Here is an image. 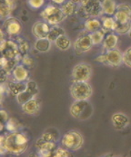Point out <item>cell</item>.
<instances>
[{
  "label": "cell",
  "mask_w": 131,
  "mask_h": 157,
  "mask_svg": "<svg viewBox=\"0 0 131 157\" xmlns=\"http://www.w3.org/2000/svg\"><path fill=\"white\" fill-rule=\"evenodd\" d=\"M61 10L63 11L64 15L66 17L68 15H72V14L74 13V12L76 11V4L73 1H68L65 2L61 6Z\"/></svg>",
  "instance_id": "25"
},
{
  "label": "cell",
  "mask_w": 131,
  "mask_h": 157,
  "mask_svg": "<svg viewBox=\"0 0 131 157\" xmlns=\"http://www.w3.org/2000/svg\"><path fill=\"white\" fill-rule=\"evenodd\" d=\"M0 114H1V117H2V123L1 124H3L4 122H5V124L7 123V122L8 121V114L7 113V112L5 110L2 109L1 112H0Z\"/></svg>",
  "instance_id": "40"
},
{
  "label": "cell",
  "mask_w": 131,
  "mask_h": 157,
  "mask_svg": "<svg viewBox=\"0 0 131 157\" xmlns=\"http://www.w3.org/2000/svg\"><path fill=\"white\" fill-rule=\"evenodd\" d=\"M54 44H55V47L58 49L61 50V51H66V50H68L70 48V47H71L72 42L71 40H70V39L67 36L63 35L58 38L54 42Z\"/></svg>",
  "instance_id": "20"
},
{
  "label": "cell",
  "mask_w": 131,
  "mask_h": 157,
  "mask_svg": "<svg viewBox=\"0 0 131 157\" xmlns=\"http://www.w3.org/2000/svg\"><path fill=\"white\" fill-rule=\"evenodd\" d=\"M130 37H131V29H130Z\"/></svg>",
  "instance_id": "42"
},
{
  "label": "cell",
  "mask_w": 131,
  "mask_h": 157,
  "mask_svg": "<svg viewBox=\"0 0 131 157\" xmlns=\"http://www.w3.org/2000/svg\"><path fill=\"white\" fill-rule=\"evenodd\" d=\"M13 7H11V6L7 5L5 2H1V4H0V16H1L2 19L9 17V15H10L12 11H13Z\"/></svg>",
  "instance_id": "27"
},
{
  "label": "cell",
  "mask_w": 131,
  "mask_h": 157,
  "mask_svg": "<svg viewBox=\"0 0 131 157\" xmlns=\"http://www.w3.org/2000/svg\"><path fill=\"white\" fill-rule=\"evenodd\" d=\"M45 2L43 0H30L29 1V5L31 6V7L35 8V9H38V8L41 7L42 5H44Z\"/></svg>",
  "instance_id": "34"
},
{
  "label": "cell",
  "mask_w": 131,
  "mask_h": 157,
  "mask_svg": "<svg viewBox=\"0 0 131 157\" xmlns=\"http://www.w3.org/2000/svg\"><path fill=\"white\" fill-rule=\"evenodd\" d=\"M53 2H54L57 3V4H61V5H63V4L65 2L63 0H54Z\"/></svg>",
  "instance_id": "41"
},
{
  "label": "cell",
  "mask_w": 131,
  "mask_h": 157,
  "mask_svg": "<svg viewBox=\"0 0 131 157\" xmlns=\"http://www.w3.org/2000/svg\"><path fill=\"white\" fill-rule=\"evenodd\" d=\"M5 145L7 152L13 154L20 155L27 149L29 140L26 135L22 132H11L6 136Z\"/></svg>",
  "instance_id": "1"
},
{
  "label": "cell",
  "mask_w": 131,
  "mask_h": 157,
  "mask_svg": "<svg viewBox=\"0 0 131 157\" xmlns=\"http://www.w3.org/2000/svg\"><path fill=\"white\" fill-rule=\"evenodd\" d=\"M112 122L114 128L117 130H122L128 126L130 120L128 116L121 112L114 114L112 117Z\"/></svg>",
  "instance_id": "15"
},
{
  "label": "cell",
  "mask_w": 131,
  "mask_h": 157,
  "mask_svg": "<svg viewBox=\"0 0 131 157\" xmlns=\"http://www.w3.org/2000/svg\"><path fill=\"white\" fill-rule=\"evenodd\" d=\"M83 10L88 15L98 17L104 13L101 2L99 1H83L82 2Z\"/></svg>",
  "instance_id": "12"
},
{
  "label": "cell",
  "mask_w": 131,
  "mask_h": 157,
  "mask_svg": "<svg viewBox=\"0 0 131 157\" xmlns=\"http://www.w3.org/2000/svg\"><path fill=\"white\" fill-rule=\"evenodd\" d=\"M118 37L115 34L110 33L105 37L104 40V47L107 51L114 49L117 45Z\"/></svg>",
  "instance_id": "19"
},
{
  "label": "cell",
  "mask_w": 131,
  "mask_h": 157,
  "mask_svg": "<svg viewBox=\"0 0 131 157\" xmlns=\"http://www.w3.org/2000/svg\"><path fill=\"white\" fill-rule=\"evenodd\" d=\"M18 61L15 59H8L7 63H6L5 66L4 67L2 70H4L5 71L7 72H10L11 70H13L15 69V67H16V64H17Z\"/></svg>",
  "instance_id": "31"
},
{
  "label": "cell",
  "mask_w": 131,
  "mask_h": 157,
  "mask_svg": "<svg viewBox=\"0 0 131 157\" xmlns=\"http://www.w3.org/2000/svg\"><path fill=\"white\" fill-rule=\"evenodd\" d=\"M6 129L10 132H18V130L21 127V124L19 123L17 120L14 118H10L5 124Z\"/></svg>",
  "instance_id": "28"
},
{
  "label": "cell",
  "mask_w": 131,
  "mask_h": 157,
  "mask_svg": "<svg viewBox=\"0 0 131 157\" xmlns=\"http://www.w3.org/2000/svg\"><path fill=\"white\" fill-rule=\"evenodd\" d=\"M6 33L9 36H18L21 33L22 29L21 23L18 19L10 17L6 19L3 25Z\"/></svg>",
  "instance_id": "14"
},
{
  "label": "cell",
  "mask_w": 131,
  "mask_h": 157,
  "mask_svg": "<svg viewBox=\"0 0 131 157\" xmlns=\"http://www.w3.org/2000/svg\"><path fill=\"white\" fill-rule=\"evenodd\" d=\"M49 24L45 21H37L32 26V33L37 39H47L50 31Z\"/></svg>",
  "instance_id": "13"
},
{
  "label": "cell",
  "mask_w": 131,
  "mask_h": 157,
  "mask_svg": "<svg viewBox=\"0 0 131 157\" xmlns=\"http://www.w3.org/2000/svg\"><path fill=\"white\" fill-rule=\"evenodd\" d=\"M22 106V110L26 114H29V115H34L39 112L40 109V104L37 99L33 98V99L29 101L26 103L23 104Z\"/></svg>",
  "instance_id": "16"
},
{
  "label": "cell",
  "mask_w": 131,
  "mask_h": 157,
  "mask_svg": "<svg viewBox=\"0 0 131 157\" xmlns=\"http://www.w3.org/2000/svg\"><path fill=\"white\" fill-rule=\"evenodd\" d=\"M96 61L111 67H117L123 62V54L119 49H114L107 51L106 54L98 56Z\"/></svg>",
  "instance_id": "6"
},
{
  "label": "cell",
  "mask_w": 131,
  "mask_h": 157,
  "mask_svg": "<svg viewBox=\"0 0 131 157\" xmlns=\"http://www.w3.org/2000/svg\"><path fill=\"white\" fill-rule=\"evenodd\" d=\"M41 138L47 142H54V140L55 139L54 134L51 133V132H45L42 135Z\"/></svg>",
  "instance_id": "36"
},
{
  "label": "cell",
  "mask_w": 131,
  "mask_h": 157,
  "mask_svg": "<svg viewBox=\"0 0 131 157\" xmlns=\"http://www.w3.org/2000/svg\"><path fill=\"white\" fill-rule=\"evenodd\" d=\"M37 146L39 148H45V149L52 151L54 148V147H55V144H54V142L45 141L42 138H40V139L37 140Z\"/></svg>",
  "instance_id": "30"
},
{
  "label": "cell",
  "mask_w": 131,
  "mask_h": 157,
  "mask_svg": "<svg viewBox=\"0 0 131 157\" xmlns=\"http://www.w3.org/2000/svg\"><path fill=\"white\" fill-rule=\"evenodd\" d=\"M40 16L43 18L44 21L52 26L58 25L66 19L61 8L54 5H48L42 11Z\"/></svg>",
  "instance_id": "3"
},
{
  "label": "cell",
  "mask_w": 131,
  "mask_h": 157,
  "mask_svg": "<svg viewBox=\"0 0 131 157\" xmlns=\"http://www.w3.org/2000/svg\"><path fill=\"white\" fill-rule=\"evenodd\" d=\"M91 39L92 44H98L104 41L105 39V30L104 29L99 30V31L93 32L89 34Z\"/></svg>",
  "instance_id": "26"
},
{
  "label": "cell",
  "mask_w": 131,
  "mask_h": 157,
  "mask_svg": "<svg viewBox=\"0 0 131 157\" xmlns=\"http://www.w3.org/2000/svg\"><path fill=\"white\" fill-rule=\"evenodd\" d=\"M93 106L90 101H74L70 106V114L74 118L80 120H87L93 114Z\"/></svg>",
  "instance_id": "2"
},
{
  "label": "cell",
  "mask_w": 131,
  "mask_h": 157,
  "mask_svg": "<svg viewBox=\"0 0 131 157\" xmlns=\"http://www.w3.org/2000/svg\"><path fill=\"white\" fill-rule=\"evenodd\" d=\"M70 94L75 101H87L91 97L92 88L88 82H74L70 86Z\"/></svg>",
  "instance_id": "4"
},
{
  "label": "cell",
  "mask_w": 131,
  "mask_h": 157,
  "mask_svg": "<svg viewBox=\"0 0 131 157\" xmlns=\"http://www.w3.org/2000/svg\"><path fill=\"white\" fill-rule=\"evenodd\" d=\"M70 153L68 150L63 149V148H58L55 152L53 157H69Z\"/></svg>",
  "instance_id": "33"
},
{
  "label": "cell",
  "mask_w": 131,
  "mask_h": 157,
  "mask_svg": "<svg viewBox=\"0 0 131 157\" xmlns=\"http://www.w3.org/2000/svg\"><path fill=\"white\" fill-rule=\"evenodd\" d=\"M116 25L124 26L130 25L131 21V7L128 4H120L117 7V10L114 15Z\"/></svg>",
  "instance_id": "8"
},
{
  "label": "cell",
  "mask_w": 131,
  "mask_h": 157,
  "mask_svg": "<svg viewBox=\"0 0 131 157\" xmlns=\"http://www.w3.org/2000/svg\"><path fill=\"white\" fill-rule=\"evenodd\" d=\"M103 12L105 14L107 15H114L117 10V6L116 2L112 0H104L101 2Z\"/></svg>",
  "instance_id": "22"
},
{
  "label": "cell",
  "mask_w": 131,
  "mask_h": 157,
  "mask_svg": "<svg viewBox=\"0 0 131 157\" xmlns=\"http://www.w3.org/2000/svg\"><path fill=\"white\" fill-rule=\"evenodd\" d=\"M2 56L7 59H15L18 61L19 57H21V53L19 51L18 45L12 41H3L1 42Z\"/></svg>",
  "instance_id": "9"
},
{
  "label": "cell",
  "mask_w": 131,
  "mask_h": 157,
  "mask_svg": "<svg viewBox=\"0 0 131 157\" xmlns=\"http://www.w3.org/2000/svg\"><path fill=\"white\" fill-rule=\"evenodd\" d=\"M123 62L128 67H131V47L123 53Z\"/></svg>",
  "instance_id": "32"
},
{
  "label": "cell",
  "mask_w": 131,
  "mask_h": 157,
  "mask_svg": "<svg viewBox=\"0 0 131 157\" xmlns=\"http://www.w3.org/2000/svg\"><path fill=\"white\" fill-rule=\"evenodd\" d=\"M92 67L86 62H80L72 70V76L74 82H88L92 76Z\"/></svg>",
  "instance_id": "7"
},
{
  "label": "cell",
  "mask_w": 131,
  "mask_h": 157,
  "mask_svg": "<svg viewBox=\"0 0 131 157\" xmlns=\"http://www.w3.org/2000/svg\"><path fill=\"white\" fill-rule=\"evenodd\" d=\"M13 75L17 82H23L28 78L29 72L22 64H18L13 71Z\"/></svg>",
  "instance_id": "17"
},
{
  "label": "cell",
  "mask_w": 131,
  "mask_h": 157,
  "mask_svg": "<svg viewBox=\"0 0 131 157\" xmlns=\"http://www.w3.org/2000/svg\"><path fill=\"white\" fill-rule=\"evenodd\" d=\"M102 27L104 30H112L114 31L116 27V22L114 17H106L102 20Z\"/></svg>",
  "instance_id": "29"
},
{
  "label": "cell",
  "mask_w": 131,
  "mask_h": 157,
  "mask_svg": "<svg viewBox=\"0 0 131 157\" xmlns=\"http://www.w3.org/2000/svg\"><path fill=\"white\" fill-rule=\"evenodd\" d=\"M38 93V87L34 81L26 82V89L17 96V101L21 105L26 103L29 101L34 98V96Z\"/></svg>",
  "instance_id": "10"
},
{
  "label": "cell",
  "mask_w": 131,
  "mask_h": 157,
  "mask_svg": "<svg viewBox=\"0 0 131 157\" xmlns=\"http://www.w3.org/2000/svg\"><path fill=\"white\" fill-rule=\"evenodd\" d=\"M51 151L45 148H39L38 151V157H50Z\"/></svg>",
  "instance_id": "37"
},
{
  "label": "cell",
  "mask_w": 131,
  "mask_h": 157,
  "mask_svg": "<svg viewBox=\"0 0 131 157\" xmlns=\"http://www.w3.org/2000/svg\"><path fill=\"white\" fill-rule=\"evenodd\" d=\"M84 29L90 33H93L102 29V23L96 18H90L84 23Z\"/></svg>",
  "instance_id": "18"
},
{
  "label": "cell",
  "mask_w": 131,
  "mask_h": 157,
  "mask_svg": "<svg viewBox=\"0 0 131 157\" xmlns=\"http://www.w3.org/2000/svg\"><path fill=\"white\" fill-rule=\"evenodd\" d=\"M50 47H51V41L47 39H37L34 44V48L38 52H42V53H45L49 51Z\"/></svg>",
  "instance_id": "21"
},
{
  "label": "cell",
  "mask_w": 131,
  "mask_h": 157,
  "mask_svg": "<svg viewBox=\"0 0 131 157\" xmlns=\"http://www.w3.org/2000/svg\"><path fill=\"white\" fill-rule=\"evenodd\" d=\"M93 44L89 34L82 36L76 39L74 43V48L76 53L83 54L92 49Z\"/></svg>",
  "instance_id": "11"
},
{
  "label": "cell",
  "mask_w": 131,
  "mask_h": 157,
  "mask_svg": "<svg viewBox=\"0 0 131 157\" xmlns=\"http://www.w3.org/2000/svg\"><path fill=\"white\" fill-rule=\"evenodd\" d=\"M5 139L6 136H1V138H0V153H1L2 155H3L6 152H7V148H6Z\"/></svg>",
  "instance_id": "35"
},
{
  "label": "cell",
  "mask_w": 131,
  "mask_h": 157,
  "mask_svg": "<svg viewBox=\"0 0 131 157\" xmlns=\"http://www.w3.org/2000/svg\"><path fill=\"white\" fill-rule=\"evenodd\" d=\"M8 88L10 90L13 95L18 96L26 89V83L21 82H10L8 83Z\"/></svg>",
  "instance_id": "23"
},
{
  "label": "cell",
  "mask_w": 131,
  "mask_h": 157,
  "mask_svg": "<svg viewBox=\"0 0 131 157\" xmlns=\"http://www.w3.org/2000/svg\"><path fill=\"white\" fill-rule=\"evenodd\" d=\"M18 47H19L20 53L23 54L27 52L29 46H28V44L26 43L25 41H21V43L18 45Z\"/></svg>",
  "instance_id": "38"
},
{
  "label": "cell",
  "mask_w": 131,
  "mask_h": 157,
  "mask_svg": "<svg viewBox=\"0 0 131 157\" xmlns=\"http://www.w3.org/2000/svg\"><path fill=\"white\" fill-rule=\"evenodd\" d=\"M63 35H65V31L61 27L58 25L52 26L49 35L47 36V39H49L51 42H55L58 38Z\"/></svg>",
  "instance_id": "24"
},
{
  "label": "cell",
  "mask_w": 131,
  "mask_h": 157,
  "mask_svg": "<svg viewBox=\"0 0 131 157\" xmlns=\"http://www.w3.org/2000/svg\"><path fill=\"white\" fill-rule=\"evenodd\" d=\"M22 62L25 65H32L34 64V60L31 57H28V56H25V57H22Z\"/></svg>",
  "instance_id": "39"
},
{
  "label": "cell",
  "mask_w": 131,
  "mask_h": 157,
  "mask_svg": "<svg viewBox=\"0 0 131 157\" xmlns=\"http://www.w3.org/2000/svg\"><path fill=\"white\" fill-rule=\"evenodd\" d=\"M84 144L82 135L77 130H70L62 138V145L66 149L75 151L82 148Z\"/></svg>",
  "instance_id": "5"
}]
</instances>
